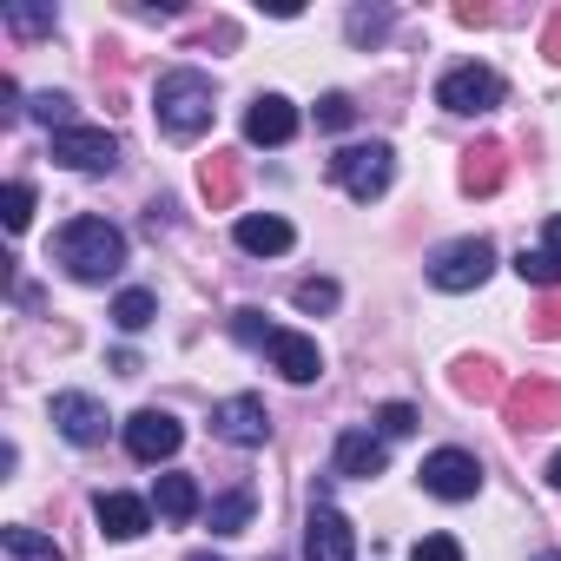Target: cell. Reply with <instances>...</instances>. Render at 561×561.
<instances>
[{
    "instance_id": "obj_1",
    "label": "cell",
    "mask_w": 561,
    "mask_h": 561,
    "mask_svg": "<svg viewBox=\"0 0 561 561\" xmlns=\"http://www.w3.org/2000/svg\"><path fill=\"white\" fill-rule=\"evenodd\" d=\"M54 257L80 277V285H106L126 264V231L113 218H67L60 238H54Z\"/></svg>"
},
{
    "instance_id": "obj_2",
    "label": "cell",
    "mask_w": 561,
    "mask_h": 561,
    "mask_svg": "<svg viewBox=\"0 0 561 561\" xmlns=\"http://www.w3.org/2000/svg\"><path fill=\"white\" fill-rule=\"evenodd\" d=\"M152 113H159V126L172 133V139H198L205 126H211V80L198 73V67H172V73H159V87H152Z\"/></svg>"
},
{
    "instance_id": "obj_3",
    "label": "cell",
    "mask_w": 561,
    "mask_h": 561,
    "mask_svg": "<svg viewBox=\"0 0 561 561\" xmlns=\"http://www.w3.org/2000/svg\"><path fill=\"white\" fill-rule=\"evenodd\" d=\"M331 179H337L357 205H370V198L390 192V179H397V152H390L383 139H370V146H344V152L331 159Z\"/></svg>"
},
{
    "instance_id": "obj_4",
    "label": "cell",
    "mask_w": 561,
    "mask_h": 561,
    "mask_svg": "<svg viewBox=\"0 0 561 561\" xmlns=\"http://www.w3.org/2000/svg\"><path fill=\"white\" fill-rule=\"evenodd\" d=\"M489 271H495V244L489 238H456L430 257V285L436 291H476Z\"/></svg>"
},
{
    "instance_id": "obj_5",
    "label": "cell",
    "mask_w": 561,
    "mask_h": 561,
    "mask_svg": "<svg viewBox=\"0 0 561 561\" xmlns=\"http://www.w3.org/2000/svg\"><path fill=\"white\" fill-rule=\"evenodd\" d=\"M436 106L443 113H489V106H502V73L495 67H449L443 80H436Z\"/></svg>"
},
{
    "instance_id": "obj_6",
    "label": "cell",
    "mask_w": 561,
    "mask_h": 561,
    "mask_svg": "<svg viewBox=\"0 0 561 561\" xmlns=\"http://www.w3.org/2000/svg\"><path fill=\"white\" fill-rule=\"evenodd\" d=\"M54 165H67V172H113L119 165V139L106 126H67V133H54Z\"/></svg>"
},
{
    "instance_id": "obj_7",
    "label": "cell",
    "mask_w": 561,
    "mask_h": 561,
    "mask_svg": "<svg viewBox=\"0 0 561 561\" xmlns=\"http://www.w3.org/2000/svg\"><path fill=\"white\" fill-rule=\"evenodd\" d=\"M423 489L436 495V502H469L476 489H482V462L469 456V449H436V456H423Z\"/></svg>"
},
{
    "instance_id": "obj_8",
    "label": "cell",
    "mask_w": 561,
    "mask_h": 561,
    "mask_svg": "<svg viewBox=\"0 0 561 561\" xmlns=\"http://www.w3.org/2000/svg\"><path fill=\"white\" fill-rule=\"evenodd\" d=\"M179 443H185L179 416H165V410H133L126 416V449L139 462H165V456H179Z\"/></svg>"
},
{
    "instance_id": "obj_9",
    "label": "cell",
    "mask_w": 561,
    "mask_h": 561,
    "mask_svg": "<svg viewBox=\"0 0 561 561\" xmlns=\"http://www.w3.org/2000/svg\"><path fill=\"white\" fill-rule=\"evenodd\" d=\"M54 430L80 449H93V443H106V403L87 397V390H60L54 397Z\"/></svg>"
},
{
    "instance_id": "obj_10",
    "label": "cell",
    "mask_w": 561,
    "mask_h": 561,
    "mask_svg": "<svg viewBox=\"0 0 561 561\" xmlns=\"http://www.w3.org/2000/svg\"><path fill=\"white\" fill-rule=\"evenodd\" d=\"M305 554H311V561H357V528H351V515H337L331 502H318L311 522H305Z\"/></svg>"
},
{
    "instance_id": "obj_11",
    "label": "cell",
    "mask_w": 561,
    "mask_h": 561,
    "mask_svg": "<svg viewBox=\"0 0 561 561\" xmlns=\"http://www.w3.org/2000/svg\"><path fill=\"white\" fill-rule=\"evenodd\" d=\"M244 139L251 146H291L298 139V106L285 93H257L244 106Z\"/></svg>"
},
{
    "instance_id": "obj_12",
    "label": "cell",
    "mask_w": 561,
    "mask_h": 561,
    "mask_svg": "<svg viewBox=\"0 0 561 561\" xmlns=\"http://www.w3.org/2000/svg\"><path fill=\"white\" fill-rule=\"evenodd\" d=\"M211 430H218L231 449H264L271 416H264V403H257V397H225V403L211 410Z\"/></svg>"
},
{
    "instance_id": "obj_13",
    "label": "cell",
    "mask_w": 561,
    "mask_h": 561,
    "mask_svg": "<svg viewBox=\"0 0 561 561\" xmlns=\"http://www.w3.org/2000/svg\"><path fill=\"white\" fill-rule=\"evenodd\" d=\"M264 357H271V370H285L291 383H318L324 377V357H318V344L305 331H271Z\"/></svg>"
},
{
    "instance_id": "obj_14",
    "label": "cell",
    "mask_w": 561,
    "mask_h": 561,
    "mask_svg": "<svg viewBox=\"0 0 561 561\" xmlns=\"http://www.w3.org/2000/svg\"><path fill=\"white\" fill-rule=\"evenodd\" d=\"M231 238H238V251H251V257H277V251L298 244V231L277 218V211H244V218L231 225Z\"/></svg>"
},
{
    "instance_id": "obj_15",
    "label": "cell",
    "mask_w": 561,
    "mask_h": 561,
    "mask_svg": "<svg viewBox=\"0 0 561 561\" xmlns=\"http://www.w3.org/2000/svg\"><path fill=\"white\" fill-rule=\"evenodd\" d=\"M383 462H390L383 436H370V430H344V436H337V476L370 482V476H383Z\"/></svg>"
},
{
    "instance_id": "obj_16",
    "label": "cell",
    "mask_w": 561,
    "mask_h": 561,
    "mask_svg": "<svg viewBox=\"0 0 561 561\" xmlns=\"http://www.w3.org/2000/svg\"><path fill=\"white\" fill-rule=\"evenodd\" d=\"M93 515H100V528H106L113 541H139V535L152 528V508H146L139 495H119V489H113V495H100V502H93Z\"/></svg>"
},
{
    "instance_id": "obj_17",
    "label": "cell",
    "mask_w": 561,
    "mask_h": 561,
    "mask_svg": "<svg viewBox=\"0 0 561 561\" xmlns=\"http://www.w3.org/2000/svg\"><path fill=\"white\" fill-rule=\"evenodd\" d=\"M508 416H515V430H548V423H561V390L554 383H515Z\"/></svg>"
},
{
    "instance_id": "obj_18",
    "label": "cell",
    "mask_w": 561,
    "mask_h": 561,
    "mask_svg": "<svg viewBox=\"0 0 561 561\" xmlns=\"http://www.w3.org/2000/svg\"><path fill=\"white\" fill-rule=\"evenodd\" d=\"M502 179H508V152L502 146H476L462 159V192H495Z\"/></svg>"
},
{
    "instance_id": "obj_19",
    "label": "cell",
    "mask_w": 561,
    "mask_h": 561,
    "mask_svg": "<svg viewBox=\"0 0 561 561\" xmlns=\"http://www.w3.org/2000/svg\"><path fill=\"white\" fill-rule=\"evenodd\" d=\"M0 548H8L14 561H67V554H60V541H54V535H41V528H27V522L0 528Z\"/></svg>"
},
{
    "instance_id": "obj_20",
    "label": "cell",
    "mask_w": 561,
    "mask_h": 561,
    "mask_svg": "<svg viewBox=\"0 0 561 561\" xmlns=\"http://www.w3.org/2000/svg\"><path fill=\"white\" fill-rule=\"evenodd\" d=\"M152 502H159L165 522H192V515H198V482H192V476H159Z\"/></svg>"
},
{
    "instance_id": "obj_21",
    "label": "cell",
    "mask_w": 561,
    "mask_h": 561,
    "mask_svg": "<svg viewBox=\"0 0 561 561\" xmlns=\"http://www.w3.org/2000/svg\"><path fill=\"white\" fill-rule=\"evenodd\" d=\"M251 508H257V495H251V489L218 495V502H211V535H244V528H251Z\"/></svg>"
},
{
    "instance_id": "obj_22",
    "label": "cell",
    "mask_w": 561,
    "mask_h": 561,
    "mask_svg": "<svg viewBox=\"0 0 561 561\" xmlns=\"http://www.w3.org/2000/svg\"><path fill=\"white\" fill-rule=\"evenodd\" d=\"M198 179H205V198H211V205H231V198H238V165H231V152H211Z\"/></svg>"
},
{
    "instance_id": "obj_23",
    "label": "cell",
    "mask_w": 561,
    "mask_h": 561,
    "mask_svg": "<svg viewBox=\"0 0 561 561\" xmlns=\"http://www.w3.org/2000/svg\"><path fill=\"white\" fill-rule=\"evenodd\" d=\"M152 318H159V298H152V291H119V298H113V324H119V331H146Z\"/></svg>"
},
{
    "instance_id": "obj_24",
    "label": "cell",
    "mask_w": 561,
    "mask_h": 561,
    "mask_svg": "<svg viewBox=\"0 0 561 561\" xmlns=\"http://www.w3.org/2000/svg\"><path fill=\"white\" fill-rule=\"evenodd\" d=\"M515 277H522V285H541V291H554L561 285V257L541 244V251H522L515 257Z\"/></svg>"
},
{
    "instance_id": "obj_25",
    "label": "cell",
    "mask_w": 561,
    "mask_h": 561,
    "mask_svg": "<svg viewBox=\"0 0 561 561\" xmlns=\"http://www.w3.org/2000/svg\"><path fill=\"white\" fill-rule=\"evenodd\" d=\"M344 34H351V47H377V41L390 34V8H351Z\"/></svg>"
},
{
    "instance_id": "obj_26",
    "label": "cell",
    "mask_w": 561,
    "mask_h": 561,
    "mask_svg": "<svg viewBox=\"0 0 561 561\" xmlns=\"http://www.w3.org/2000/svg\"><path fill=\"white\" fill-rule=\"evenodd\" d=\"M27 119H41V126H54V133H67V126H73V100H67V93H34V106H27Z\"/></svg>"
},
{
    "instance_id": "obj_27",
    "label": "cell",
    "mask_w": 561,
    "mask_h": 561,
    "mask_svg": "<svg viewBox=\"0 0 561 561\" xmlns=\"http://www.w3.org/2000/svg\"><path fill=\"white\" fill-rule=\"evenodd\" d=\"M298 311H337V285H331V277H305V285H298Z\"/></svg>"
},
{
    "instance_id": "obj_28",
    "label": "cell",
    "mask_w": 561,
    "mask_h": 561,
    "mask_svg": "<svg viewBox=\"0 0 561 561\" xmlns=\"http://www.w3.org/2000/svg\"><path fill=\"white\" fill-rule=\"evenodd\" d=\"M351 113H357V106H351V93H324V100H318V126H324V133H344V126H351Z\"/></svg>"
},
{
    "instance_id": "obj_29",
    "label": "cell",
    "mask_w": 561,
    "mask_h": 561,
    "mask_svg": "<svg viewBox=\"0 0 561 561\" xmlns=\"http://www.w3.org/2000/svg\"><path fill=\"white\" fill-rule=\"evenodd\" d=\"M27 218H34V185L14 179V185H8V231H27Z\"/></svg>"
},
{
    "instance_id": "obj_30",
    "label": "cell",
    "mask_w": 561,
    "mask_h": 561,
    "mask_svg": "<svg viewBox=\"0 0 561 561\" xmlns=\"http://www.w3.org/2000/svg\"><path fill=\"white\" fill-rule=\"evenodd\" d=\"M456 390H462V397H495L489 364H482V357H476V364H456Z\"/></svg>"
},
{
    "instance_id": "obj_31",
    "label": "cell",
    "mask_w": 561,
    "mask_h": 561,
    "mask_svg": "<svg viewBox=\"0 0 561 561\" xmlns=\"http://www.w3.org/2000/svg\"><path fill=\"white\" fill-rule=\"evenodd\" d=\"M410 561H462V541H456V535H423V541L410 548Z\"/></svg>"
},
{
    "instance_id": "obj_32",
    "label": "cell",
    "mask_w": 561,
    "mask_h": 561,
    "mask_svg": "<svg viewBox=\"0 0 561 561\" xmlns=\"http://www.w3.org/2000/svg\"><path fill=\"white\" fill-rule=\"evenodd\" d=\"M14 34H54V8H8Z\"/></svg>"
},
{
    "instance_id": "obj_33",
    "label": "cell",
    "mask_w": 561,
    "mask_h": 561,
    "mask_svg": "<svg viewBox=\"0 0 561 561\" xmlns=\"http://www.w3.org/2000/svg\"><path fill=\"white\" fill-rule=\"evenodd\" d=\"M231 331H238V344H251V351H264V344H271V324H264L257 311H238V318H231Z\"/></svg>"
},
{
    "instance_id": "obj_34",
    "label": "cell",
    "mask_w": 561,
    "mask_h": 561,
    "mask_svg": "<svg viewBox=\"0 0 561 561\" xmlns=\"http://www.w3.org/2000/svg\"><path fill=\"white\" fill-rule=\"evenodd\" d=\"M377 430H383V436H410V430H416V410H410V403H383V410H377Z\"/></svg>"
},
{
    "instance_id": "obj_35",
    "label": "cell",
    "mask_w": 561,
    "mask_h": 561,
    "mask_svg": "<svg viewBox=\"0 0 561 561\" xmlns=\"http://www.w3.org/2000/svg\"><path fill=\"white\" fill-rule=\"evenodd\" d=\"M548 60H561V14H554V27H548Z\"/></svg>"
},
{
    "instance_id": "obj_36",
    "label": "cell",
    "mask_w": 561,
    "mask_h": 561,
    "mask_svg": "<svg viewBox=\"0 0 561 561\" xmlns=\"http://www.w3.org/2000/svg\"><path fill=\"white\" fill-rule=\"evenodd\" d=\"M548 251H554V257H561V211H554V218H548Z\"/></svg>"
},
{
    "instance_id": "obj_37",
    "label": "cell",
    "mask_w": 561,
    "mask_h": 561,
    "mask_svg": "<svg viewBox=\"0 0 561 561\" xmlns=\"http://www.w3.org/2000/svg\"><path fill=\"white\" fill-rule=\"evenodd\" d=\"M548 482H554V489H561V456H548Z\"/></svg>"
},
{
    "instance_id": "obj_38",
    "label": "cell",
    "mask_w": 561,
    "mask_h": 561,
    "mask_svg": "<svg viewBox=\"0 0 561 561\" xmlns=\"http://www.w3.org/2000/svg\"><path fill=\"white\" fill-rule=\"evenodd\" d=\"M185 561H218V554H185Z\"/></svg>"
},
{
    "instance_id": "obj_39",
    "label": "cell",
    "mask_w": 561,
    "mask_h": 561,
    "mask_svg": "<svg viewBox=\"0 0 561 561\" xmlns=\"http://www.w3.org/2000/svg\"><path fill=\"white\" fill-rule=\"evenodd\" d=\"M535 561H561V554H535Z\"/></svg>"
}]
</instances>
